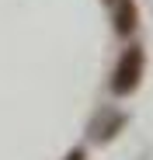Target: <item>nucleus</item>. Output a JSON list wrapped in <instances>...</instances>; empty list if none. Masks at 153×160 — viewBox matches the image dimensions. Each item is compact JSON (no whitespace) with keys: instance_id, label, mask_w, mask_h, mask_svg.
I'll return each mask as SVG.
<instances>
[{"instance_id":"obj_1","label":"nucleus","mask_w":153,"mask_h":160,"mask_svg":"<svg viewBox=\"0 0 153 160\" xmlns=\"http://www.w3.org/2000/svg\"><path fill=\"white\" fill-rule=\"evenodd\" d=\"M143 73H146V49L139 42H132L129 49H122V56L111 70V80H108V91L115 98H129L143 84Z\"/></svg>"},{"instance_id":"obj_2","label":"nucleus","mask_w":153,"mask_h":160,"mask_svg":"<svg viewBox=\"0 0 153 160\" xmlns=\"http://www.w3.org/2000/svg\"><path fill=\"white\" fill-rule=\"evenodd\" d=\"M125 125H129V112H122L118 104H101V108L91 115V122H87V143L105 146V143H111L118 136Z\"/></svg>"},{"instance_id":"obj_3","label":"nucleus","mask_w":153,"mask_h":160,"mask_svg":"<svg viewBox=\"0 0 153 160\" xmlns=\"http://www.w3.org/2000/svg\"><path fill=\"white\" fill-rule=\"evenodd\" d=\"M111 32L118 38H129L139 28V4L136 0H111Z\"/></svg>"},{"instance_id":"obj_4","label":"nucleus","mask_w":153,"mask_h":160,"mask_svg":"<svg viewBox=\"0 0 153 160\" xmlns=\"http://www.w3.org/2000/svg\"><path fill=\"white\" fill-rule=\"evenodd\" d=\"M63 160H87V150H84V146H73V150H70Z\"/></svg>"},{"instance_id":"obj_5","label":"nucleus","mask_w":153,"mask_h":160,"mask_svg":"<svg viewBox=\"0 0 153 160\" xmlns=\"http://www.w3.org/2000/svg\"><path fill=\"white\" fill-rule=\"evenodd\" d=\"M150 157H153V150H143V153H139L136 160H150Z\"/></svg>"},{"instance_id":"obj_6","label":"nucleus","mask_w":153,"mask_h":160,"mask_svg":"<svg viewBox=\"0 0 153 160\" xmlns=\"http://www.w3.org/2000/svg\"><path fill=\"white\" fill-rule=\"evenodd\" d=\"M105 4H111V0H105Z\"/></svg>"}]
</instances>
